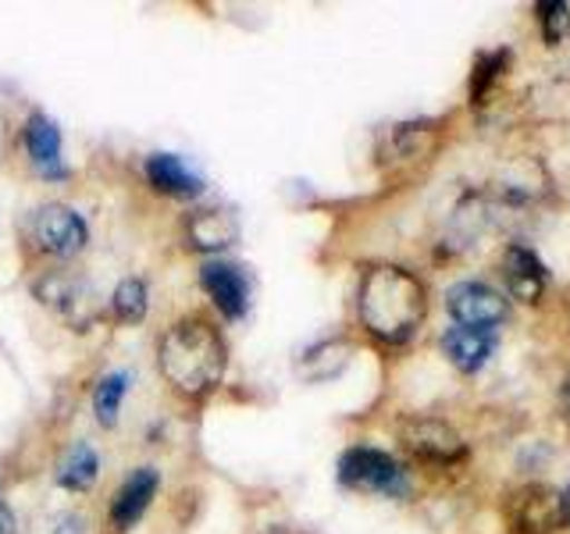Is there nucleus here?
Wrapping results in <instances>:
<instances>
[{"label":"nucleus","instance_id":"nucleus-4","mask_svg":"<svg viewBox=\"0 0 570 534\" xmlns=\"http://www.w3.org/2000/svg\"><path fill=\"white\" fill-rule=\"evenodd\" d=\"M507 521L521 534H549L567 524L563 516V492L549 485H524L510 495Z\"/></svg>","mask_w":570,"mask_h":534},{"label":"nucleus","instance_id":"nucleus-14","mask_svg":"<svg viewBox=\"0 0 570 534\" xmlns=\"http://www.w3.org/2000/svg\"><path fill=\"white\" fill-rule=\"evenodd\" d=\"M186 236L196 249H225L239 239V221H236V214L207 207V210H196L189 218Z\"/></svg>","mask_w":570,"mask_h":534},{"label":"nucleus","instance_id":"nucleus-5","mask_svg":"<svg viewBox=\"0 0 570 534\" xmlns=\"http://www.w3.org/2000/svg\"><path fill=\"white\" fill-rule=\"evenodd\" d=\"M445 307H450L453 320L463 328H485L495 332V325L507 320V299L499 296L495 289L481 281H460L445 293Z\"/></svg>","mask_w":570,"mask_h":534},{"label":"nucleus","instance_id":"nucleus-20","mask_svg":"<svg viewBox=\"0 0 570 534\" xmlns=\"http://www.w3.org/2000/svg\"><path fill=\"white\" fill-rule=\"evenodd\" d=\"M503 65H507V53H489V58L478 61V71H474V79H471V97H474V103H481V97L489 93V86L495 82L499 68H503Z\"/></svg>","mask_w":570,"mask_h":534},{"label":"nucleus","instance_id":"nucleus-2","mask_svg":"<svg viewBox=\"0 0 570 534\" xmlns=\"http://www.w3.org/2000/svg\"><path fill=\"white\" fill-rule=\"evenodd\" d=\"M157 360L165 378L186 392V396H204L225 374V343L207 320H178L165 332L157 349Z\"/></svg>","mask_w":570,"mask_h":534},{"label":"nucleus","instance_id":"nucleus-17","mask_svg":"<svg viewBox=\"0 0 570 534\" xmlns=\"http://www.w3.org/2000/svg\"><path fill=\"white\" fill-rule=\"evenodd\" d=\"M111 303H115L118 320H125V325H136V320L147 317V285H142L139 278H125L115 289Z\"/></svg>","mask_w":570,"mask_h":534},{"label":"nucleus","instance_id":"nucleus-10","mask_svg":"<svg viewBox=\"0 0 570 534\" xmlns=\"http://www.w3.org/2000/svg\"><path fill=\"white\" fill-rule=\"evenodd\" d=\"M492 349H495V332H485V328L453 325L442 335V353L450 356V364L463 374H474L485 367Z\"/></svg>","mask_w":570,"mask_h":534},{"label":"nucleus","instance_id":"nucleus-15","mask_svg":"<svg viewBox=\"0 0 570 534\" xmlns=\"http://www.w3.org/2000/svg\"><path fill=\"white\" fill-rule=\"evenodd\" d=\"M97 471H100L97 453L89 449L86 442H79L76 449H71V453L65 456L61 471H58V481H61L65 488H71V492H86V488H94Z\"/></svg>","mask_w":570,"mask_h":534},{"label":"nucleus","instance_id":"nucleus-1","mask_svg":"<svg viewBox=\"0 0 570 534\" xmlns=\"http://www.w3.org/2000/svg\"><path fill=\"white\" fill-rule=\"evenodd\" d=\"M356 310H361L364 328L374 338H382V343H406L428 310L424 285L410 271H403V267H371L361 281Z\"/></svg>","mask_w":570,"mask_h":534},{"label":"nucleus","instance_id":"nucleus-16","mask_svg":"<svg viewBox=\"0 0 570 534\" xmlns=\"http://www.w3.org/2000/svg\"><path fill=\"white\" fill-rule=\"evenodd\" d=\"M129 374L125 370H115V374H107V378L97 385V396H94V409H97V421L104 427H111L118 421V409H121V399H125V392H129Z\"/></svg>","mask_w":570,"mask_h":534},{"label":"nucleus","instance_id":"nucleus-13","mask_svg":"<svg viewBox=\"0 0 570 534\" xmlns=\"http://www.w3.org/2000/svg\"><path fill=\"white\" fill-rule=\"evenodd\" d=\"M26 150L32 157V165L50 178H65L61 165V132L47 115H32L26 121Z\"/></svg>","mask_w":570,"mask_h":534},{"label":"nucleus","instance_id":"nucleus-11","mask_svg":"<svg viewBox=\"0 0 570 534\" xmlns=\"http://www.w3.org/2000/svg\"><path fill=\"white\" fill-rule=\"evenodd\" d=\"M157 485H160V477H157L154 467L136 471V474L118 488V495H115V503H111V524H115L118 531H129V527L139 521V516L147 513V506H150V498H154Z\"/></svg>","mask_w":570,"mask_h":534},{"label":"nucleus","instance_id":"nucleus-6","mask_svg":"<svg viewBox=\"0 0 570 534\" xmlns=\"http://www.w3.org/2000/svg\"><path fill=\"white\" fill-rule=\"evenodd\" d=\"M400 438L410 453L428 463H456L468 453V445H463V438L453 427L435 417H406L400 424Z\"/></svg>","mask_w":570,"mask_h":534},{"label":"nucleus","instance_id":"nucleus-19","mask_svg":"<svg viewBox=\"0 0 570 534\" xmlns=\"http://www.w3.org/2000/svg\"><path fill=\"white\" fill-rule=\"evenodd\" d=\"M76 293H79V285L71 275H47L43 281H36V296L50 303V307H71Z\"/></svg>","mask_w":570,"mask_h":534},{"label":"nucleus","instance_id":"nucleus-22","mask_svg":"<svg viewBox=\"0 0 570 534\" xmlns=\"http://www.w3.org/2000/svg\"><path fill=\"white\" fill-rule=\"evenodd\" d=\"M563 516H567V524H570V488L563 492Z\"/></svg>","mask_w":570,"mask_h":534},{"label":"nucleus","instance_id":"nucleus-9","mask_svg":"<svg viewBox=\"0 0 570 534\" xmlns=\"http://www.w3.org/2000/svg\"><path fill=\"white\" fill-rule=\"evenodd\" d=\"M503 278L510 285V293L524 303H539L546 285H549V275H546V264L531 254L524 243H513L507 254H503Z\"/></svg>","mask_w":570,"mask_h":534},{"label":"nucleus","instance_id":"nucleus-7","mask_svg":"<svg viewBox=\"0 0 570 534\" xmlns=\"http://www.w3.org/2000/svg\"><path fill=\"white\" fill-rule=\"evenodd\" d=\"M32 239L53 257H76L89 239V228L82 221V214H76L71 207H61V204H50L36 214Z\"/></svg>","mask_w":570,"mask_h":534},{"label":"nucleus","instance_id":"nucleus-12","mask_svg":"<svg viewBox=\"0 0 570 534\" xmlns=\"http://www.w3.org/2000/svg\"><path fill=\"white\" fill-rule=\"evenodd\" d=\"M147 178L157 192L178 196V200H193V196L204 192V178L189 171L183 165V157H175V154H154L147 160Z\"/></svg>","mask_w":570,"mask_h":534},{"label":"nucleus","instance_id":"nucleus-21","mask_svg":"<svg viewBox=\"0 0 570 534\" xmlns=\"http://www.w3.org/2000/svg\"><path fill=\"white\" fill-rule=\"evenodd\" d=\"M0 534H14V516L8 506H0Z\"/></svg>","mask_w":570,"mask_h":534},{"label":"nucleus","instance_id":"nucleus-18","mask_svg":"<svg viewBox=\"0 0 570 534\" xmlns=\"http://www.w3.org/2000/svg\"><path fill=\"white\" fill-rule=\"evenodd\" d=\"M534 11H539V26H542L546 43L560 47L570 32V4H563V0H549V4H539Z\"/></svg>","mask_w":570,"mask_h":534},{"label":"nucleus","instance_id":"nucleus-3","mask_svg":"<svg viewBox=\"0 0 570 534\" xmlns=\"http://www.w3.org/2000/svg\"><path fill=\"white\" fill-rule=\"evenodd\" d=\"M338 481L356 492H379V495H403L406 474L396 459L371 445H356L338 459Z\"/></svg>","mask_w":570,"mask_h":534},{"label":"nucleus","instance_id":"nucleus-8","mask_svg":"<svg viewBox=\"0 0 570 534\" xmlns=\"http://www.w3.org/2000/svg\"><path fill=\"white\" fill-rule=\"evenodd\" d=\"M200 285L207 289V296L218 303V310L228 320H239L249 307V285L243 278V271L236 264H225V260H210L200 267Z\"/></svg>","mask_w":570,"mask_h":534}]
</instances>
